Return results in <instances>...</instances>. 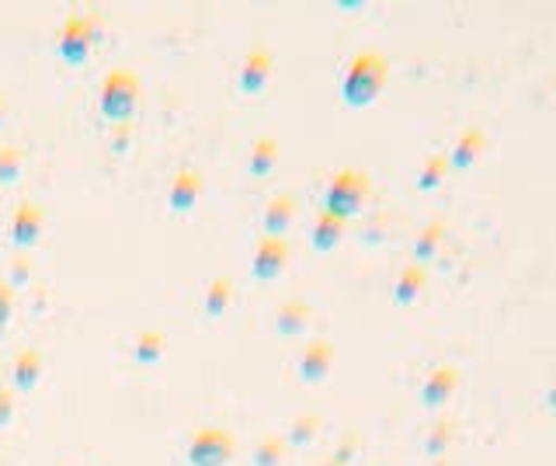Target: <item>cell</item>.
Masks as SVG:
<instances>
[{"label":"cell","instance_id":"23","mask_svg":"<svg viewBox=\"0 0 556 466\" xmlns=\"http://www.w3.org/2000/svg\"><path fill=\"white\" fill-rule=\"evenodd\" d=\"M0 115H4V101H0Z\"/></svg>","mask_w":556,"mask_h":466},{"label":"cell","instance_id":"8","mask_svg":"<svg viewBox=\"0 0 556 466\" xmlns=\"http://www.w3.org/2000/svg\"><path fill=\"white\" fill-rule=\"evenodd\" d=\"M14 387L17 390H31L35 383H39V376H42V355L35 352V349H25V352H17L14 358Z\"/></svg>","mask_w":556,"mask_h":466},{"label":"cell","instance_id":"18","mask_svg":"<svg viewBox=\"0 0 556 466\" xmlns=\"http://www.w3.org/2000/svg\"><path fill=\"white\" fill-rule=\"evenodd\" d=\"M327 362V352H320V349H313L309 355H306V362H303V373L306 376H317L320 373V366Z\"/></svg>","mask_w":556,"mask_h":466},{"label":"cell","instance_id":"15","mask_svg":"<svg viewBox=\"0 0 556 466\" xmlns=\"http://www.w3.org/2000/svg\"><path fill=\"white\" fill-rule=\"evenodd\" d=\"M303 310L300 306H282V317H278V327H282L286 335H292V331H300L303 327Z\"/></svg>","mask_w":556,"mask_h":466},{"label":"cell","instance_id":"16","mask_svg":"<svg viewBox=\"0 0 556 466\" xmlns=\"http://www.w3.org/2000/svg\"><path fill=\"white\" fill-rule=\"evenodd\" d=\"M129 140H132V123H122V126H115V136H112V150H115V153H126V150H129Z\"/></svg>","mask_w":556,"mask_h":466},{"label":"cell","instance_id":"14","mask_svg":"<svg viewBox=\"0 0 556 466\" xmlns=\"http://www.w3.org/2000/svg\"><path fill=\"white\" fill-rule=\"evenodd\" d=\"M278 453H282V442L278 439H268L254 449V466H275L278 463Z\"/></svg>","mask_w":556,"mask_h":466},{"label":"cell","instance_id":"22","mask_svg":"<svg viewBox=\"0 0 556 466\" xmlns=\"http://www.w3.org/2000/svg\"><path fill=\"white\" fill-rule=\"evenodd\" d=\"M309 436V421H300V425H295V431H292V439L295 442H303Z\"/></svg>","mask_w":556,"mask_h":466},{"label":"cell","instance_id":"21","mask_svg":"<svg viewBox=\"0 0 556 466\" xmlns=\"http://www.w3.org/2000/svg\"><path fill=\"white\" fill-rule=\"evenodd\" d=\"M330 240H334V223L324 219L320 227H317V244L324 248V244H330Z\"/></svg>","mask_w":556,"mask_h":466},{"label":"cell","instance_id":"6","mask_svg":"<svg viewBox=\"0 0 556 466\" xmlns=\"http://www.w3.org/2000/svg\"><path fill=\"white\" fill-rule=\"evenodd\" d=\"M199 192H202V178L195 171H181L178 178L170 185V210L174 213H188L191 205L199 202Z\"/></svg>","mask_w":556,"mask_h":466},{"label":"cell","instance_id":"7","mask_svg":"<svg viewBox=\"0 0 556 466\" xmlns=\"http://www.w3.org/2000/svg\"><path fill=\"white\" fill-rule=\"evenodd\" d=\"M268 74H271V56L261 53V49H254V53L248 56V63H243V71H240V91L243 95L261 91V88H265Z\"/></svg>","mask_w":556,"mask_h":466},{"label":"cell","instance_id":"3","mask_svg":"<svg viewBox=\"0 0 556 466\" xmlns=\"http://www.w3.org/2000/svg\"><path fill=\"white\" fill-rule=\"evenodd\" d=\"M98 18H66L63 32H60V53L66 63H84L87 60V49L91 42H98Z\"/></svg>","mask_w":556,"mask_h":466},{"label":"cell","instance_id":"2","mask_svg":"<svg viewBox=\"0 0 556 466\" xmlns=\"http://www.w3.org/2000/svg\"><path fill=\"white\" fill-rule=\"evenodd\" d=\"M233 456V436L226 428H202L188 445L191 466H223Z\"/></svg>","mask_w":556,"mask_h":466},{"label":"cell","instance_id":"12","mask_svg":"<svg viewBox=\"0 0 556 466\" xmlns=\"http://www.w3.org/2000/svg\"><path fill=\"white\" fill-rule=\"evenodd\" d=\"M275 164V140H257L254 153H251V175H268Z\"/></svg>","mask_w":556,"mask_h":466},{"label":"cell","instance_id":"4","mask_svg":"<svg viewBox=\"0 0 556 466\" xmlns=\"http://www.w3.org/2000/svg\"><path fill=\"white\" fill-rule=\"evenodd\" d=\"M42 223H46V216H42L39 205L22 202V205H17V213H14V223H11V240L17 248H31L35 240H39V234H42Z\"/></svg>","mask_w":556,"mask_h":466},{"label":"cell","instance_id":"1","mask_svg":"<svg viewBox=\"0 0 556 466\" xmlns=\"http://www.w3.org/2000/svg\"><path fill=\"white\" fill-rule=\"evenodd\" d=\"M139 105V77L132 71H112L101 84V115L109 123L122 126V123H132Z\"/></svg>","mask_w":556,"mask_h":466},{"label":"cell","instance_id":"13","mask_svg":"<svg viewBox=\"0 0 556 466\" xmlns=\"http://www.w3.org/2000/svg\"><path fill=\"white\" fill-rule=\"evenodd\" d=\"M17 171H22V150L4 147V150H0V181H4V185L14 181Z\"/></svg>","mask_w":556,"mask_h":466},{"label":"cell","instance_id":"10","mask_svg":"<svg viewBox=\"0 0 556 466\" xmlns=\"http://www.w3.org/2000/svg\"><path fill=\"white\" fill-rule=\"evenodd\" d=\"M164 355V335L156 331H143L136 338V358L143 362V366H153L156 358Z\"/></svg>","mask_w":556,"mask_h":466},{"label":"cell","instance_id":"17","mask_svg":"<svg viewBox=\"0 0 556 466\" xmlns=\"http://www.w3.org/2000/svg\"><path fill=\"white\" fill-rule=\"evenodd\" d=\"M11 306H14V297H11V286L0 282V327L11 320Z\"/></svg>","mask_w":556,"mask_h":466},{"label":"cell","instance_id":"11","mask_svg":"<svg viewBox=\"0 0 556 466\" xmlns=\"http://www.w3.org/2000/svg\"><path fill=\"white\" fill-rule=\"evenodd\" d=\"M289 216H292V202L286 196H278L271 205H268V213H265V230L268 234H282L289 227Z\"/></svg>","mask_w":556,"mask_h":466},{"label":"cell","instance_id":"5","mask_svg":"<svg viewBox=\"0 0 556 466\" xmlns=\"http://www.w3.org/2000/svg\"><path fill=\"white\" fill-rule=\"evenodd\" d=\"M282 262H286V244L282 240H261V248L254 254V275L257 279H275L278 272H282Z\"/></svg>","mask_w":556,"mask_h":466},{"label":"cell","instance_id":"20","mask_svg":"<svg viewBox=\"0 0 556 466\" xmlns=\"http://www.w3.org/2000/svg\"><path fill=\"white\" fill-rule=\"evenodd\" d=\"M11 279H14V286L28 282V262H25V257H17V262L11 265Z\"/></svg>","mask_w":556,"mask_h":466},{"label":"cell","instance_id":"9","mask_svg":"<svg viewBox=\"0 0 556 466\" xmlns=\"http://www.w3.org/2000/svg\"><path fill=\"white\" fill-rule=\"evenodd\" d=\"M230 297H233V282L230 279H213V286H208V292H205V314L208 317H219L226 306H230Z\"/></svg>","mask_w":556,"mask_h":466},{"label":"cell","instance_id":"19","mask_svg":"<svg viewBox=\"0 0 556 466\" xmlns=\"http://www.w3.org/2000/svg\"><path fill=\"white\" fill-rule=\"evenodd\" d=\"M14 414V393L11 390H0V425H8Z\"/></svg>","mask_w":556,"mask_h":466}]
</instances>
